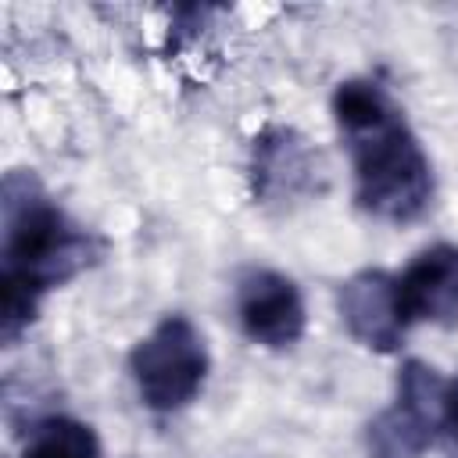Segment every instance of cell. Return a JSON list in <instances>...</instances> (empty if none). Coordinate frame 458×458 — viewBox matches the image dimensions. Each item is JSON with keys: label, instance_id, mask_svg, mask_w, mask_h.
<instances>
[{"label": "cell", "instance_id": "4", "mask_svg": "<svg viewBox=\"0 0 458 458\" xmlns=\"http://www.w3.org/2000/svg\"><path fill=\"white\" fill-rule=\"evenodd\" d=\"M444 390L447 379H440L433 365L404 361L394 404L369 422V458H419L437 429H444Z\"/></svg>", "mask_w": 458, "mask_h": 458}, {"label": "cell", "instance_id": "1", "mask_svg": "<svg viewBox=\"0 0 458 458\" xmlns=\"http://www.w3.org/2000/svg\"><path fill=\"white\" fill-rule=\"evenodd\" d=\"M354 161V197L379 222H415L433 200V165L394 104L376 122L344 132Z\"/></svg>", "mask_w": 458, "mask_h": 458}, {"label": "cell", "instance_id": "9", "mask_svg": "<svg viewBox=\"0 0 458 458\" xmlns=\"http://www.w3.org/2000/svg\"><path fill=\"white\" fill-rule=\"evenodd\" d=\"M25 458H100V440L86 422L50 415L32 426L25 440Z\"/></svg>", "mask_w": 458, "mask_h": 458}, {"label": "cell", "instance_id": "11", "mask_svg": "<svg viewBox=\"0 0 458 458\" xmlns=\"http://www.w3.org/2000/svg\"><path fill=\"white\" fill-rule=\"evenodd\" d=\"M444 429L458 444V376L447 379V390H444Z\"/></svg>", "mask_w": 458, "mask_h": 458}, {"label": "cell", "instance_id": "3", "mask_svg": "<svg viewBox=\"0 0 458 458\" xmlns=\"http://www.w3.org/2000/svg\"><path fill=\"white\" fill-rule=\"evenodd\" d=\"M129 372L150 411H179L208 379L204 336L186 315H168L129 351Z\"/></svg>", "mask_w": 458, "mask_h": 458}, {"label": "cell", "instance_id": "8", "mask_svg": "<svg viewBox=\"0 0 458 458\" xmlns=\"http://www.w3.org/2000/svg\"><path fill=\"white\" fill-rule=\"evenodd\" d=\"M408 322L454 326L458 322V247L433 243L397 276Z\"/></svg>", "mask_w": 458, "mask_h": 458}, {"label": "cell", "instance_id": "6", "mask_svg": "<svg viewBox=\"0 0 458 458\" xmlns=\"http://www.w3.org/2000/svg\"><path fill=\"white\" fill-rule=\"evenodd\" d=\"M336 304H340V318H344L347 333L376 354L397 351L411 326L408 311L401 304L397 276H390L383 268H361L351 279H344Z\"/></svg>", "mask_w": 458, "mask_h": 458}, {"label": "cell", "instance_id": "10", "mask_svg": "<svg viewBox=\"0 0 458 458\" xmlns=\"http://www.w3.org/2000/svg\"><path fill=\"white\" fill-rule=\"evenodd\" d=\"M39 301H43V293L32 283H25L18 276H0V329H4L7 344L21 329L32 326V318L39 311Z\"/></svg>", "mask_w": 458, "mask_h": 458}, {"label": "cell", "instance_id": "5", "mask_svg": "<svg viewBox=\"0 0 458 458\" xmlns=\"http://www.w3.org/2000/svg\"><path fill=\"white\" fill-rule=\"evenodd\" d=\"M236 318L247 340L261 347H290L304 336L308 315L297 283L272 268H250L236 283Z\"/></svg>", "mask_w": 458, "mask_h": 458}, {"label": "cell", "instance_id": "7", "mask_svg": "<svg viewBox=\"0 0 458 458\" xmlns=\"http://www.w3.org/2000/svg\"><path fill=\"white\" fill-rule=\"evenodd\" d=\"M318 154H311L308 140H301L286 125H268L254 140V157H250V179H254V197L265 204H286L304 197L315 186L318 175Z\"/></svg>", "mask_w": 458, "mask_h": 458}, {"label": "cell", "instance_id": "2", "mask_svg": "<svg viewBox=\"0 0 458 458\" xmlns=\"http://www.w3.org/2000/svg\"><path fill=\"white\" fill-rule=\"evenodd\" d=\"M4 197V276H18L47 293L93 261V236L36 193L29 175L7 179Z\"/></svg>", "mask_w": 458, "mask_h": 458}]
</instances>
